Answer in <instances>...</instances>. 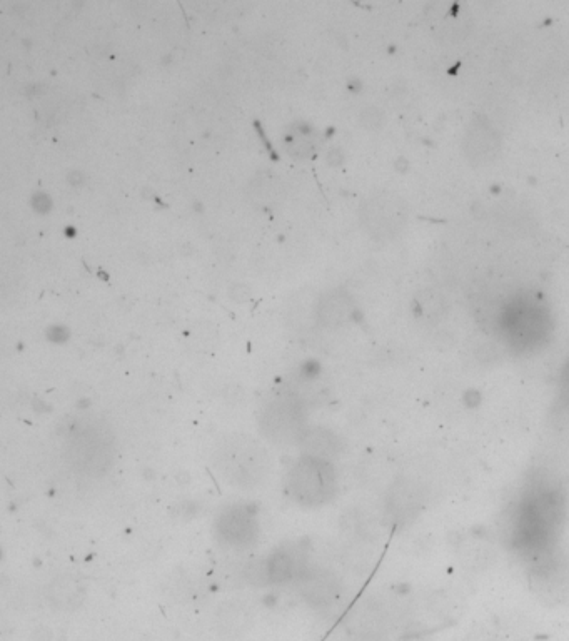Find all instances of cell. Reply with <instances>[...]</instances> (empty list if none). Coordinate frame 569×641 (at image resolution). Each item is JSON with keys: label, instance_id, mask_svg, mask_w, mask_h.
Segmentation results:
<instances>
[{"label": "cell", "instance_id": "6da1fadb", "mask_svg": "<svg viewBox=\"0 0 569 641\" xmlns=\"http://www.w3.org/2000/svg\"><path fill=\"white\" fill-rule=\"evenodd\" d=\"M566 515V498L548 478L529 481L519 491L508 516L509 546L531 563L536 575H551Z\"/></svg>", "mask_w": 569, "mask_h": 641}, {"label": "cell", "instance_id": "7a4b0ae2", "mask_svg": "<svg viewBox=\"0 0 569 641\" xmlns=\"http://www.w3.org/2000/svg\"><path fill=\"white\" fill-rule=\"evenodd\" d=\"M116 435L101 416H81L66 428L62 453L77 475L101 478L116 461Z\"/></svg>", "mask_w": 569, "mask_h": 641}, {"label": "cell", "instance_id": "3957f363", "mask_svg": "<svg viewBox=\"0 0 569 641\" xmlns=\"http://www.w3.org/2000/svg\"><path fill=\"white\" fill-rule=\"evenodd\" d=\"M212 461L219 475L239 490H254L271 473V456L266 446L246 433H229L217 441Z\"/></svg>", "mask_w": 569, "mask_h": 641}, {"label": "cell", "instance_id": "277c9868", "mask_svg": "<svg viewBox=\"0 0 569 641\" xmlns=\"http://www.w3.org/2000/svg\"><path fill=\"white\" fill-rule=\"evenodd\" d=\"M338 473L324 458L304 455L294 461L288 475L289 495L306 508H321L338 493Z\"/></svg>", "mask_w": 569, "mask_h": 641}, {"label": "cell", "instance_id": "5b68a950", "mask_svg": "<svg viewBox=\"0 0 569 641\" xmlns=\"http://www.w3.org/2000/svg\"><path fill=\"white\" fill-rule=\"evenodd\" d=\"M259 428L264 438L274 445L299 446L309 428L303 403L291 394L267 401L259 414Z\"/></svg>", "mask_w": 569, "mask_h": 641}, {"label": "cell", "instance_id": "8992f818", "mask_svg": "<svg viewBox=\"0 0 569 641\" xmlns=\"http://www.w3.org/2000/svg\"><path fill=\"white\" fill-rule=\"evenodd\" d=\"M506 338L514 348L531 349L548 333V319L539 306L519 304L504 313L501 319Z\"/></svg>", "mask_w": 569, "mask_h": 641}, {"label": "cell", "instance_id": "52a82bcc", "mask_svg": "<svg viewBox=\"0 0 569 641\" xmlns=\"http://www.w3.org/2000/svg\"><path fill=\"white\" fill-rule=\"evenodd\" d=\"M216 533L224 545L234 550H247L256 545L259 521L254 506L239 503L224 508L217 516Z\"/></svg>", "mask_w": 569, "mask_h": 641}, {"label": "cell", "instance_id": "ba28073f", "mask_svg": "<svg viewBox=\"0 0 569 641\" xmlns=\"http://www.w3.org/2000/svg\"><path fill=\"white\" fill-rule=\"evenodd\" d=\"M364 228L374 238H391L403 229L406 209L401 199L391 194H379L364 202L361 209Z\"/></svg>", "mask_w": 569, "mask_h": 641}, {"label": "cell", "instance_id": "9c48e42d", "mask_svg": "<svg viewBox=\"0 0 569 641\" xmlns=\"http://www.w3.org/2000/svg\"><path fill=\"white\" fill-rule=\"evenodd\" d=\"M308 568L306 555L296 545L279 546L262 560L259 565L252 566L247 575L261 576L264 583H288L298 578Z\"/></svg>", "mask_w": 569, "mask_h": 641}, {"label": "cell", "instance_id": "30bf717a", "mask_svg": "<svg viewBox=\"0 0 569 641\" xmlns=\"http://www.w3.org/2000/svg\"><path fill=\"white\" fill-rule=\"evenodd\" d=\"M296 585L301 595L316 605H324L333 601L338 595L339 581L334 573L318 568V566H308L301 575L296 578Z\"/></svg>", "mask_w": 569, "mask_h": 641}, {"label": "cell", "instance_id": "8fae6325", "mask_svg": "<svg viewBox=\"0 0 569 641\" xmlns=\"http://www.w3.org/2000/svg\"><path fill=\"white\" fill-rule=\"evenodd\" d=\"M351 313L353 304L343 291L324 294L316 304V321L326 328H338L351 318Z\"/></svg>", "mask_w": 569, "mask_h": 641}, {"label": "cell", "instance_id": "7c38bea8", "mask_svg": "<svg viewBox=\"0 0 569 641\" xmlns=\"http://www.w3.org/2000/svg\"><path fill=\"white\" fill-rule=\"evenodd\" d=\"M299 446L303 448L304 455L329 461L341 455L344 448L343 440L328 428H308Z\"/></svg>", "mask_w": 569, "mask_h": 641}, {"label": "cell", "instance_id": "4fadbf2b", "mask_svg": "<svg viewBox=\"0 0 569 641\" xmlns=\"http://www.w3.org/2000/svg\"><path fill=\"white\" fill-rule=\"evenodd\" d=\"M52 600L56 603H72L81 598L82 586L79 580L72 575L59 576L57 580L52 581L51 585Z\"/></svg>", "mask_w": 569, "mask_h": 641}, {"label": "cell", "instance_id": "5bb4252c", "mask_svg": "<svg viewBox=\"0 0 569 641\" xmlns=\"http://www.w3.org/2000/svg\"><path fill=\"white\" fill-rule=\"evenodd\" d=\"M229 296L237 303H247L252 298V291L247 284L237 283L229 289Z\"/></svg>", "mask_w": 569, "mask_h": 641}, {"label": "cell", "instance_id": "9a60e30c", "mask_svg": "<svg viewBox=\"0 0 569 641\" xmlns=\"http://www.w3.org/2000/svg\"><path fill=\"white\" fill-rule=\"evenodd\" d=\"M32 204H34V207H36L37 211L41 212V214H46V212L51 211V199H49L44 192H39V194L32 197Z\"/></svg>", "mask_w": 569, "mask_h": 641}]
</instances>
